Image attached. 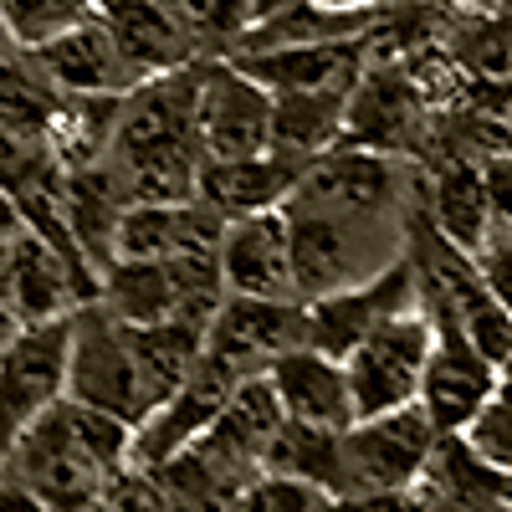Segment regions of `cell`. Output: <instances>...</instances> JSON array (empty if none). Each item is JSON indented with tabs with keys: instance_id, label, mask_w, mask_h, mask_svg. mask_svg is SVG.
Returning <instances> with one entry per match:
<instances>
[{
	"instance_id": "e0dca14e",
	"label": "cell",
	"mask_w": 512,
	"mask_h": 512,
	"mask_svg": "<svg viewBox=\"0 0 512 512\" xmlns=\"http://www.w3.org/2000/svg\"><path fill=\"white\" fill-rule=\"evenodd\" d=\"M267 384H272V395H277L287 420L323 425V431H344V425L354 420L344 359H328V354H318L308 344L277 354L267 364Z\"/></svg>"
},
{
	"instance_id": "2e32d148",
	"label": "cell",
	"mask_w": 512,
	"mask_h": 512,
	"mask_svg": "<svg viewBox=\"0 0 512 512\" xmlns=\"http://www.w3.org/2000/svg\"><path fill=\"white\" fill-rule=\"evenodd\" d=\"M226 236V216L210 210L200 195L175 205H128L118 236H113V262L118 256H139V262H164V256H195L216 251Z\"/></svg>"
},
{
	"instance_id": "d6a6232c",
	"label": "cell",
	"mask_w": 512,
	"mask_h": 512,
	"mask_svg": "<svg viewBox=\"0 0 512 512\" xmlns=\"http://www.w3.org/2000/svg\"><path fill=\"white\" fill-rule=\"evenodd\" d=\"M0 512H52V507L41 502L36 492H26L21 482H11L6 472H0Z\"/></svg>"
},
{
	"instance_id": "1f68e13d",
	"label": "cell",
	"mask_w": 512,
	"mask_h": 512,
	"mask_svg": "<svg viewBox=\"0 0 512 512\" xmlns=\"http://www.w3.org/2000/svg\"><path fill=\"white\" fill-rule=\"evenodd\" d=\"M477 272H482V282L492 287L497 303L512 308V231H492V236H487V246L477 251Z\"/></svg>"
},
{
	"instance_id": "4316f807",
	"label": "cell",
	"mask_w": 512,
	"mask_h": 512,
	"mask_svg": "<svg viewBox=\"0 0 512 512\" xmlns=\"http://www.w3.org/2000/svg\"><path fill=\"white\" fill-rule=\"evenodd\" d=\"M169 11H175L180 26L190 31L200 62L236 57L241 36L251 31V6L246 0H169Z\"/></svg>"
},
{
	"instance_id": "60d3db41",
	"label": "cell",
	"mask_w": 512,
	"mask_h": 512,
	"mask_svg": "<svg viewBox=\"0 0 512 512\" xmlns=\"http://www.w3.org/2000/svg\"><path fill=\"white\" fill-rule=\"evenodd\" d=\"M318 512H359V507H354V497H323Z\"/></svg>"
},
{
	"instance_id": "f546056e",
	"label": "cell",
	"mask_w": 512,
	"mask_h": 512,
	"mask_svg": "<svg viewBox=\"0 0 512 512\" xmlns=\"http://www.w3.org/2000/svg\"><path fill=\"white\" fill-rule=\"evenodd\" d=\"M93 512H175V507H169V497H164V487L154 477V466L128 461V466H118V472H108Z\"/></svg>"
},
{
	"instance_id": "7402d4cb",
	"label": "cell",
	"mask_w": 512,
	"mask_h": 512,
	"mask_svg": "<svg viewBox=\"0 0 512 512\" xmlns=\"http://www.w3.org/2000/svg\"><path fill=\"white\" fill-rule=\"evenodd\" d=\"M67 93L52 82V72L41 67L36 52L16 47L0 57V134L16 139H47L52 118L62 113Z\"/></svg>"
},
{
	"instance_id": "277c9868",
	"label": "cell",
	"mask_w": 512,
	"mask_h": 512,
	"mask_svg": "<svg viewBox=\"0 0 512 512\" xmlns=\"http://www.w3.org/2000/svg\"><path fill=\"white\" fill-rule=\"evenodd\" d=\"M0 472H6L11 482H21L26 492H36L52 512H93L98 507V492L108 482L103 461L77 441L62 400L6 451Z\"/></svg>"
},
{
	"instance_id": "7c38bea8",
	"label": "cell",
	"mask_w": 512,
	"mask_h": 512,
	"mask_svg": "<svg viewBox=\"0 0 512 512\" xmlns=\"http://www.w3.org/2000/svg\"><path fill=\"white\" fill-rule=\"evenodd\" d=\"M267 93H354V82L369 67L364 36L338 41H287V47H251L226 57Z\"/></svg>"
},
{
	"instance_id": "5b68a950",
	"label": "cell",
	"mask_w": 512,
	"mask_h": 512,
	"mask_svg": "<svg viewBox=\"0 0 512 512\" xmlns=\"http://www.w3.org/2000/svg\"><path fill=\"white\" fill-rule=\"evenodd\" d=\"M67 328H72V344H67V400L108 410V415H118L128 425H139L149 400H144L134 354H128L123 323L103 303H82L67 318Z\"/></svg>"
},
{
	"instance_id": "4fadbf2b",
	"label": "cell",
	"mask_w": 512,
	"mask_h": 512,
	"mask_svg": "<svg viewBox=\"0 0 512 512\" xmlns=\"http://www.w3.org/2000/svg\"><path fill=\"white\" fill-rule=\"evenodd\" d=\"M420 88L405 62H369L364 77L354 82L349 108H344V139L338 144H359L379 154H400L420 134Z\"/></svg>"
},
{
	"instance_id": "9a60e30c",
	"label": "cell",
	"mask_w": 512,
	"mask_h": 512,
	"mask_svg": "<svg viewBox=\"0 0 512 512\" xmlns=\"http://www.w3.org/2000/svg\"><path fill=\"white\" fill-rule=\"evenodd\" d=\"M98 16H103V26L118 41L123 67L134 72V88L144 77H159V72L200 62L195 41L180 26V16L169 11V0H98Z\"/></svg>"
},
{
	"instance_id": "74e56055",
	"label": "cell",
	"mask_w": 512,
	"mask_h": 512,
	"mask_svg": "<svg viewBox=\"0 0 512 512\" xmlns=\"http://www.w3.org/2000/svg\"><path fill=\"white\" fill-rule=\"evenodd\" d=\"M415 492H420V512H466V507H456V502H446V497H436V492H425L420 482H415Z\"/></svg>"
},
{
	"instance_id": "8fae6325",
	"label": "cell",
	"mask_w": 512,
	"mask_h": 512,
	"mask_svg": "<svg viewBox=\"0 0 512 512\" xmlns=\"http://www.w3.org/2000/svg\"><path fill=\"white\" fill-rule=\"evenodd\" d=\"M431 323H436V344H431V359H425L415 405L431 415V425H436L441 436H456L492 400L502 369H492L472 344H466L461 328L451 318H431Z\"/></svg>"
},
{
	"instance_id": "7a4b0ae2",
	"label": "cell",
	"mask_w": 512,
	"mask_h": 512,
	"mask_svg": "<svg viewBox=\"0 0 512 512\" xmlns=\"http://www.w3.org/2000/svg\"><path fill=\"white\" fill-rule=\"evenodd\" d=\"M436 425L420 405H400L390 415L349 420L338 431V482L333 497H369V492H405L420 482L425 461L436 451Z\"/></svg>"
},
{
	"instance_id": "836d02e7",
	"label": "cell",
	"mask_w": 512,
	"mask_h": 512,
	"mask_svg": "<svg viewBox=\"0 0 512 512\" xmlns=\"http://www.w3.org/2000/svg\"><path fill=\"white\" fill-rule=\"evenodd\" d=\"M308 6L333 11V16H369V11H379V6H384V0H308Z\"/></svg>"
},
{
	"instance_id": "ac0fdd59",
	"label": "cell",
	"mask_w": 512,
	"mask_h": 512,
	"mask_svg": "<svg viewBox=\"0 0 512 512\" xmlns=\"http://www.w3.org/2000/svg\"><path fill=\"white\" fill-rule=\"evenodd\" d=\"M303 159L292 154H246V159H205L200 164V180H195V195L221 210L226 221L236 216H256V210H282L287 195L297 190V180H303Z\"/></svg>"
},
{
	"instance_id": "f1b7e54d",
	"label": "cell",
	"mask_w": 512,
	"mask_h": 512,
	"mask_svg": "<svg viewBox=\"0 0 512 512\" xmlns=\"http://www.w3.org/2000/svg\"><path fill=\"white\" fill-rule=\"evenodd\" d=\"M323 487L287 477V472H256L236 502V512H318L323 507Z\"/></svg>"
},
{
	"instance_id": "f35d334b",
	"label": "cell",
	"mask_w": 512,
	"mask_h": 512,
	"mask_svg": "<svg viewBox=\"0 0 512 512\" xmlns=\"http://www.w3.org/2000/svg\"><path fill=\"white\" fill-rule=\"evenodd\" d=\"M251 6V21H267V16H277V11H287L292 0H246Z\"/></svg>"
},
{
	"instance_id": "b9f144b4",
	"label": "cell",
	"mask_w": 512,
	"mask_h": 512,
	"mask_svg": "<svg viewBox=\"0 0 512 512\" xmlns=\"http://www.w3.org/2000/svg\"><path fill=\"white\" fill-rule=\"evenodd\" d=\"M6 52H16V41H11V31H6V21H0V57Z\"/></svg>"
},
{
	"instance_id": "ffe728a7",
	"label": "cell",
	"mask_w": 512,
	"mask_h": 512,
	"mask_svg": "<svg viewBox=\"0 0 512 512\" xmlns=\"http://www.w3.org/2000/svg\"><path fill=\"white\" fill-rule=\"evenodd\" d=\"M82 303L98 297L82 287V277L72 272V262L62 251H52L36 231H16V267H11V308L21 323H52V318H72Z\"/></svg>"
},
{
	"instance_id": "603a6c76",
	"label": "cell",
	"mask_w": 512,
	"mask_h": 512,
	"mask_svg": "<svg viewBox=\"0 0 512 512\" xmlns=\"http://www.w3.org/2000/svg\"><path fill=\"white\" fill-rule=\"evenodd\" d=\"M349 93H272V149L292 159H318L344 139Z\"/></svg>"
},
{
	"instance_id": "8d00e7d4",
	"label": "cell",
	"mask_w": 512,
	"mask_h": 512,
	"mask_svg": "<svg viewBox=\"0 0 512 512\" xmlns=\"http://www.w3.org/2000/svg\"><path fill=\"white\" fill-rule=\"evenodd\" d=\"M21 328H26V323L16 318V308H11V303H0V349H6V344H11V338H16Z\"/></svg>"
},
{
	"instance_id": "52a82bcc",
	"label": "cell",
	"mask_w": 512,
	"mask_h": 512,
	"mask_svg": "<svg viewBox=\"0 0 512 512\" xmlns=\"http://www.w3.org/2000/svg\"><path fill=\"white\" fill-rule=\"evenodd\" d=\"M297 344H308V308L303 297H231L205 328V354L231 364L241 379L267 374V364Z\"/></svg>"
},
{
	"instance_id": "d590c367",
	"label": "cell",
	"mask_w": 512,
	"mask_h": 512,
	"mask_svg": "<svg viewBox=\"0 0 512 512\" xmlns=\"http://www.w3.org/2000/svg\"><path fill=\"white\" fill-rule=\"evenodd\" d=\"M16 231H21V210L6 190H0V236H16Z\"/></svg>"
},
{
	"instance_id": "d4e9b609",
	"label": "cell",
	"mask_w": 512,
	"mask_h": 512,
	"mask_svg": "<svg viewBox=\"0 0 512 512\" xmlns=\"http://www.w3.org/2000/svg\"><path fill=\"white\" fill-rule=\"evenodd\" d=\"M431 226L461 246L466 256H477L492 236V210H487V190L472 159H451L436 185H431Z\"/></svg>"
},
{
	"instance_id": "30bf717a",
	"label": "cell",
	"mask_w": 512,
	"mask_h": 512,
	"mask_svg": "<svg viewBox=\"0 0 512 512\" xmlns=\"http://www.w3.org/2000/svg\"><path fill=\"white\" fill-rule=\"evenodd\" d=\"M236 384H246L231 364H221L216 354L200 349V364L190 369V379L180 390H169L139 425H134V461L139 466H159L169 456H180L210 420L221 415V405L231 400Z\"/></svg>"
},
{
	"instance_id": "e575fe53",
	"label": "cell",
	"mask_w": 512,
	"mask_h": 512,
	"mask_svg": "<svg viewBox=\"0 0 512 512\" xmlns=\"http://www.w3.org/2000/svg\"><path fill=\"white\" fill-rule=\"evenodd\" d=\"M11 267H16V236H0V303H11Z\"/></svg>"
},
{
	"instance_id": "83f0119b",
	"label": "cell",
	"mask_w": 512,
	"mask_h": 512,
	"mask_svg": "<svg viewBox=\"0 0 512 512\" xmlns=\"http://www.w3.org/2000/svg\"><path fill=\"white\" fill-rule=\"evenodd\" d=\"M98 11V0H0V21H6L11 41L26 52L47 47L52 36L72 31L77 21H88Z\"/></svg>"
},
{
	"instance_id": "6da1fadb",
	"label": "cell",
	"mask_w": 512,
	"mask_h": 512,
	"mask_svg": "<svg viewBox=\"0 0 512 512\" xmlns=\"http://www.w3.org/2000/svg\"><path fill=\"white\" fill-rule=\"evenodd\" d=\"M282 216L292 236V277L303 303L369 282L374 272L400 262L410 246V226L400 221H364V216H344V210L308 205L292 195L282 205Z\"/></svg>"
},
{
	"instance_id": "5bb4252c",
	"label": "cell",
	"mask_w": 512,
	"mask_h": 512,
	"mask_svg": "<svg viewBox=\"0 0 512 512\" xmlns=\"http://www.w3.org/2000/svg\"><path fill=\"white\" fill-rule=\"evenodd\" d=\"M216 262L231 297H297L292 236H287L282 210H256V216L226 221Z\"/></svg>"
},
{
	"instance_id": "484cf974",
	"label": "cell",
	"mask_w": 512,
	"mask_h": 512,
	"mask_svg": "<svg viewBox=\"0 0 512 512\" xmlns=\"http://www.w3.org/2000/svg\"><path fill=\"white\" fill-rule=\"evenodd\" d=\"M123 98H67L62 113L47 128V149L62 164V175L72 169H93L113 149V128H118Z\"/></svg>"
},
{
	"instance_id": "3957f363",
	"label": "cell",
	"mask_w": 512,
	"mask_h": 512,
	"mask_svg": "<svg viewBox=\"0 0 512 512\" xmlns=\"http://www.w3.org/2000/svg\"><path fill=\"white\" fill-rule=\"evenodd\" d=\"M431 344H436V323H431V313H425L420 303L395 313V318H384V323H374L344 359L354 420L415 405Z\"/></svg>"
},
{
	"instance_id": "ba28073f",
	"label": "cell",
	"mask_w": 512,
	"mask_h": 512,
	"mask_svg": "<svg viewBox=\"0 0 512 512\" xmlns=\"http://www.w3.org/2000/svg\"><path fill=\"white\" fill-rule=\"evenodd\" d=\"M415 303H420V287H415V262L405 251L400 262L374 272L369 282H354L344 292H328V297L303 303L308 308V349H318L328 359H349V349L374 323L395 318V313H405Z\"/></svg>"
},
{
	"instance_id": "ab89813d",
	"label": "cell",
	"mask_w": 512,
	"mask_h": 512,
	"mask_svg": "<svg viewBox=\"0 0 512 512\" xmlns=\"http://www.w3.org/2000/svg\"><path fill=\"white\" fill-rule=\"evenodd\" d=\"M441 6H451V11H497L502 0H441Z\"/></svg>"
},
{
	"instance_id": "4dcf8cb0",
	"label": "cell",
	"mask_w": 512,
	"mask_h": 512,
	"mask_svg": "<svg viewBox=\"0 0 512 512\" xmlns=\"http://www.w3.org/2000/svg\"><path fill=\"white\" fill-rule=\"evenodd\" d=\"M477 175L487 190L492 231H512V149H492L487 159H477Z\"/></svg>"
},
{
	"instance_id": "cb8c5ba5",
	"label": "cell",
	"mask_w": 512,
	"mask_h": 512,
	"mask_svg": "<svg viewBox=\"0 0 512 512\" xmlns=\"http://www.w3.org/2000/svg\"><path fill=\"white\" fill-rule=\"evenodd\" d=\"M98 303L118 318V323H164L175 318V272L169 262H139V256H118L103 267L98 282Z\"/></svg>"
},
{
	"instance_id": "d6986e66",
	"label": "cell",
	"mask_w": 512,
	"mask_h": 512,
	"mask_svg": "<svg viewBox=\"0 0 512 512\" xmlns=\"http://www.w3.org/2000/svg\"><path fill=\"white\" fill-rule=\"evenodd\" d=\"M36 57L67 98H123L134 88V72L123 67L118 41L98 11L88 21H77L72 31L52 36L47 47H36Z\"/></svg>"
},
{
	"instance_id": "44dd1931",
	"label": "cell",
	"mask_w": 512,
	"mask_h": 512,
	"mask_svg": "<svg viewBox=\"0 0 512 512\" xmlns=\"http://www.w3.org/2000/svg\"><path fill=\"white\" fill-rule=\"evenodd\" d=\"M123 338H128V354H134V369H139V384H144V400L149 410L180 390L190 379V369L200 364V349H205V328L195 323H180V318H164V323H123ZM144 410V415H149Z\"/></svg>"
},
{
	"instance_id": "9c48e42d",
	"label": "cell",
	"mask_w": 512,
	"mask_h": 512,
	"mask_svg": "<svg viewBox=\"0 0 512 512\" xmlns=\"http://www.w3.org/2000/svg\"><path fill=\"white\" fill-rule=\"evenodd\" d=\"M200 149L205 159H246L272 149V93L226 57L200 67Z\"/></svg>"
},
{
	"instance_id": "7bdbcfd3",
	"label": "cell",
	"mask_w": 512,
	"mask_h": 512,
	"mask_svg": "<svg viewBox=\"0 0 512 512\" xmlns=\"http://www.w3.org/2000/svg\"><path fill=\"white\" fill-rule=\"evenodd\" d=\"M502 497H507V507H512V472H502Z\"/></svg>"
},
{
	"instance_id": "8992f818",
	"label": "cell",
	"mask_w": 512,
	"mask_h": 512,
	"mask_svg": "<svg viewBox=\"0 0 512 512\" xmlns=\"http://www.w3.org/2000/svg\"><path fill=\"white\" fill-rule=\"evenodd\" d=\"M67 344V318H52L26 323L0 349V461L57 400H67Z\"/></svg>"
}]
</instances>
